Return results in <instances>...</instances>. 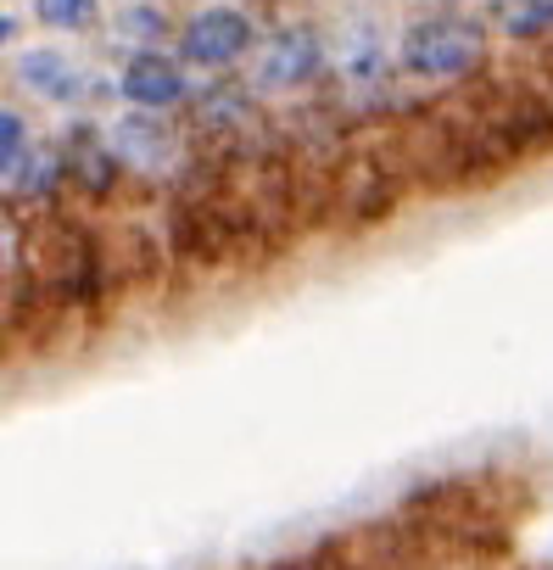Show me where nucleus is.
<instances>
[{
  "instance_id": "1",
  "label": "nucleus",
  "mask_w": 553,
  "mask_h": 570,
  "mask_svg": "<svg viewBox=\"0 0 553 570\" xmlns=\"http://www.w3.org/2000/svg\"><path fill=\"white\" fill-rule=\"evenodd\" d=\"M486 23L481 18H464V12H431L419 23L403 29L397 40V62L408 79H425V85H458L470 73H481L486 62Z\"/></svg>"
},
{
  "instance_id": "2",
  "label": "nucleus",
  "mask_w": 553,
  "mask_h": 570,
  "mask_svg": "<svg viewBox=\"0 0 553 570\" xmlns=\"http://www.w3.org/2000/svg\"><path fill=\"white\" fill-rule=\"evenodd\" d=\"M330 68V51H325V35L308 29V23H292L280 35H268L257 46V68H251V96H292V90H308L319 85Z\"/></svg>"
},
{
  "instance_id": "3",
  "label": "nucleus",
  "mask_w": 553,
  "mask_h": 570,
  "mask_svg": "<svg viewBox=\"0 0 553 570\" xmlns=\"http://www.w3.org/2000/svg\"><path fill=\"white\" fill-rule=\"evenodd\" d=\"M174 46H179V68L224 73V68H235L240 57L257 51V23L240 7H201L179 23Z\"/></svg>"
},
{
  "instance_id": "4",
  "label": "nucleus",
  "mask_w": 553,
  "mask_h": 570,
  "mask_svg": "<svg viewBox=\"0 0 553 570\" xmlns=\"http://www.w3.org/2000/svg\"><path fill=\"white\" fill-rule=\"evenodd\" d=\"M107 146H112V157H118V168L124 174H140V179H168V174H179L185 168V135L168 124V118H157V112H124L112 129H107Z\"/></svg>"
},
{
  "instance_id": "5",
  "label": "nucleus",
  "mask_w": 553,
  "mask_h": 570,
  "mask_svg": "<svg viewBox=\"0 0 553 570\" xmlns=\"http://www.w3.org/2000/svg\"><path fill=\"white\" fill-rule=\"evenodd\" d=\"M12 79H18V90H29V96H40V101H51V107H90V101L101 96V79L85 73V68H79L68 51H57V46L23 51L18 68H12Z\"/></svg>"
},
{
  "instance_id": "6",
  "label": "nucleus",
  "mask_w": 553,
  "mask_h": 570,
  "mask_svg": "<svg viewBox=\"0 0 553 570\" xmlns=\"http://www.w3.org/2000/svg\"><path fill=\"white\" fill-rule=\"evenodd\" d=\"M112 90L129 101V112H157V118L190 101V79H185L179 57H168V51H140V57H129Z\"/></svg>"
},
{
  "instance_id": "7",
  "label": "nucleus",
  "mask_w": 553,
  "mask_h": 570,
  "mask_svg": "<svg viewBox=\"0 0 553 570\" xmlns=\"http://www.w3.org/2000/svg\"><path fill=\"white\" fill-rule=\"evenodd\" d=\"M190 129L201 140H240L257 129V96L240 79H218L190 90Z\"/></svg>"
},
{
  "instance_id": "8",
  "label": "nucleus",
  "mask_w": 553,
  "mask_h": 570,
  "mask_svg": "<svg viewBox=\"0 0 553 570\" xmlns=\"http://www.w3.org/2000/svg\"><path fill=\"white\" fill-rule=\"evenodd\" d=\"M7 190H12L18 202H29V207H51V202L68 190V168H62L57 140H51V146H29V157L18 163V174L7 179Z\"/></svg>"
},
{
  "instance_id": "9",
  "label": "nucleus",
  "mask_w": 553,
  "mask_h": 570,
  "mask_svg": "<svg viewBox=\"0 0 553 570\" xmlns=\"http://www.w3.org/2000/svg\"><path fill=\"white\" fill-rule=\"evenodd\" d=\"M486 18L503 40H553V0H486Z\"/></svg>"
},
{
  "instance_id": "10",
  "label": "nucleus",
  "mask_w": 553,
  "mask_h": 570,
  "mask_svg": "<svg viewBox=\"0 0 553 570\" xmlns=\"http://www.w3.org/2000/svg\"><path fill=\"white\" fill-rule=\"evenodd\" d=\"M112 35L129 57H140V51H162V40H174V23H168L162 7H151V0H129L112 23Z\"/></svg>"
},
{
  "instance_id": "11",
  "label": "nucleus",
  "mask_w": 553,
  "mask_h": 570,
  "mask_svg": "<svg viewBox=\"0 0 553 570\" xmlns=\"http://www.w3.org/2000/svg\"><path fill=\"white\" fill-rule=\"evenodd\" d=\"M34 18L57 35H85L101 18V0H34Z\"/></svg>"
},
{
  "instance_id": "12",
  "label": "nucleus",
  "mask_w": 553,
  "mask_h": 570,
  "mask_svg": "<svg viewBox=\"0 0 553 570\" xmlns=\"http://www.w3.org/2000/svg\"><path fill=\"white\" fill-rule=\"evenodd\" d=\"M29 118L18 112V107H0V179H12L18 174V163L29 157Z\"/></svg>"
},
{
  "instance_id": "13",
  "label": "nucleus",
  "mask_w": 553,
  "mask_h": 570,
  "mask_svg": "<svg viewBox=\"0 0 553 570\" xmlns=\"http://www.w3.org/2000/svg\"><path fill=\"white\" fill-rule=\"evenodd\" d=\"M7 40H18V18H7V12H0V46H7Z\"/></svg>"
}]
</instances>
